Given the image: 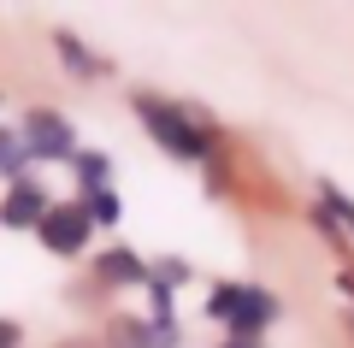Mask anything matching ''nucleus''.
Returning <instances> with one entry per match:
<instances>
[{"mask_svg":"<svg viewBox=\"0 0 354 348\" xmlns=\"http://www.w3.org/2000/svg\"><path fill=\"white\" fill-rule=\"evenodd\" d=\"M207 319L230 324V336H260L266 324L278 319V295H266L254 284H218L207 295Z\"/></svg>","mask_w":354,"mask_h":348,"instance_id":"obj_1","label":"nucleus"},{"mask_svg":"<svg viewBox=\"0 0 354 348\" xmlns=\"http://www.w3.org/2000/svg\"><path fill=\"white\" fill-rule=\"evenodd\" d=\"M136 118L148 125V136L160 142L165 154H177V160H201V154H207V136L189 125V112H183V107H171V100L136 95Z\"/></svg>","mask_w":354,"mask_h":348,"instance_id":"obj_2","label":"nucleus"},{"mask_svg":"<svg viewBox=\"0 0 354 348\" xmlns=\"http://www.w3.org/2000/svg\"><path fill=\"white\" fill-rule=\"evenodd\" d=\"M88 230H95V224H88V212L77 207V201H53V207L41 212V224H36L41 248H48V254H65V260L88 248Z\"/></svg>","mask_w":354,"mask_h":348,"instance_id":"obj_3","label":"nucleus"},{"mask_svg":"<svg viewBox=\"0 0 354 348\" xmlns=\"http://www.w3.org/2000/svg\"><path fill=\"white\" fill-rule=\"evenodd\" d=\"M24 148L36 160H77V130L53 107H30L24 112Z\"/></svg>","mask_w":354,"mask_h":348,"instance_id":"obj_4","label":"nucleus"},{"mask_svg":"<svg viewBox=\"0 0 354 348\" xmlns=\"http://www.w3.org/2000/svg\"><path fill=\"white\" fill-rule=\"evenodd\" d=\"M53 201H48V189L41 183H30V177H18L12 189H6V201H0V224L6 230H24V224H41V212H48Z\"/></svg>","mask_w":354,"mask_h":348,"instance_id":"obj_5","label":"nucleus"},{"mask_svg":"<svg viewBox=\"0 0 354 348\" xmlns=\"http://www.w3.org/2000/svg\"><path fill=\"white\" fill-rule=\"evenodd\" d=\"M95 277H101V284H148V266H142L130 248H113V254L95 260Z\"/></svg>","mask_w":354,"mask_h":348,"instance_id":"obj_6","label":"nucleus"},{"mask_svg":"<svg viewBox=\"0 0 354 348\" xmlns=\"http://www.w3.org/2000/svg\"><path fill=\"white\" fill-rule=\"evenodd\" d=\"M53 48L65 53V71H71V77H106V65L95 59V53H88L83 42L71 36V30H59V36H53Z\"/></svg>","mask_w":354,"mask_h":348,"instance_id":"obj_7","label":"nucleus"},{"mask_svg":"<svg viewBox=\"0 0 354 348\" xmlns=\"http://www.w3.org/2000/svg\"><path fill=\"white\" fill-rule=\"evenodd\" d=\"M77 207L88 212V224H113L118 212H124V207H118V195H113V183H106V189H88V195H77Z\"/></svg>","mask_w":354,"mask_h":348,"instance_id":"obj_8","label":"nucleus"},{"mask_svg":"<svg viewBox=\"0 0 354 348\" xmlns=\"http://www.w3.org/2000/svg\"><path fill=\"white\" fill-rule=\"evenodd\" d=\"M77 189H83V195H88V189H106V160H101V154L77 148Z\"/></svg>","mask_w":354,"mask_h":348,"instance_id":"obj_9","label":"nucleus"},{"mask_svg":"<svg viewBox=\"0 0 354 348\" xmlns=\"http://www.w3.org/2000/svg\"><path fill=\"white\" fill-rule=\"evenodd\" d=\"M113 348H153V331L136 324V319H124V324H113Z\"/></svg>","mask_w":354,"mask_h":348,"instance_id":"obj_10","label":"nucleus"},{"mask_svg":"<svg viewBox=\"0 0 354 348\" xmlns=\"http://www.w3.org/2000/svg\"><path fill=\"white\" fill-rule=\"evenodd\" d=\"M319 195H325V212H337V219H342V224H348V230H354V201L342 195L337 183H319Z\"/></svg>","mask_w":354,"mask_h":348,"instance_id":"obj_11","label":"nucleus"},{"mask_svg":"<svg viewBox=\"0 0 354 348\" xmlns=\"http://www.w3.org/2000/svg\"><path fill=\"white\" fill-rule=\"evenodd\" d=\"M18 342H24V331H18L12 319H0V348H18Z\"/></svg>","mask_w":354,"mask_h":348,"instance_id":"obj_12","label":"nucleus"},{"mask_svg":"<svg viewBox=\"0 0 354 348\" xmlns=\"http://www.w3.org/2000/svg\"><path fill=\"white\" fill-rule=\"evenodd\" d=\"M225 348H260V342H254V336H230Z\"/></svg>","mask_w":354,"mask_h":348,"instance_id":"obj_13","label":"nucleus"}]
</instances>
